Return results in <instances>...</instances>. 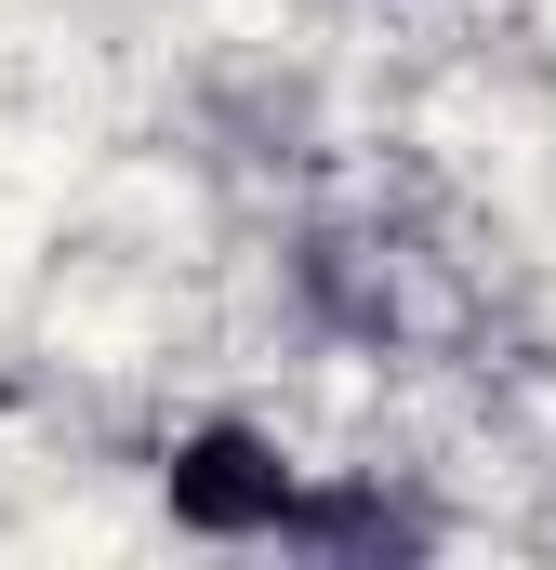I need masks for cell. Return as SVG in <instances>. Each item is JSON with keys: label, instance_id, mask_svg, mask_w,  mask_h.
I'll return each instance as SVG.
<instances>
[{"label": "cell", "instance_id": "cell-1", "mask_svg": "<svg viewBox=\"0 0 556 570\" xmlns=\"http://www.w3.org/2000/svg\"><path fill=\"white\" fill-rule=\"evenodd\" d=\"M159 491H172V531H199V544H278L291 504H305V464L266 425H199V438H172Z\"/></svg>", "mask_w": 556, "mask_h": 570}, {"label": "cell", "instance_id": "cell-2", "mask_svg": "<svg viewBox=\"0 0 556 570\" xmlns=\"http://www.w3.org/2000/svg\"><path fill=\"white\" fill-rule=\"evenodd\" d=\"M278 544H305V558H411V544H437V518L424 504H398V491H371V478H305V504H291V531Z\"/></svg>", "mask_w": 556, "mask_h": 570}]
</instances>
